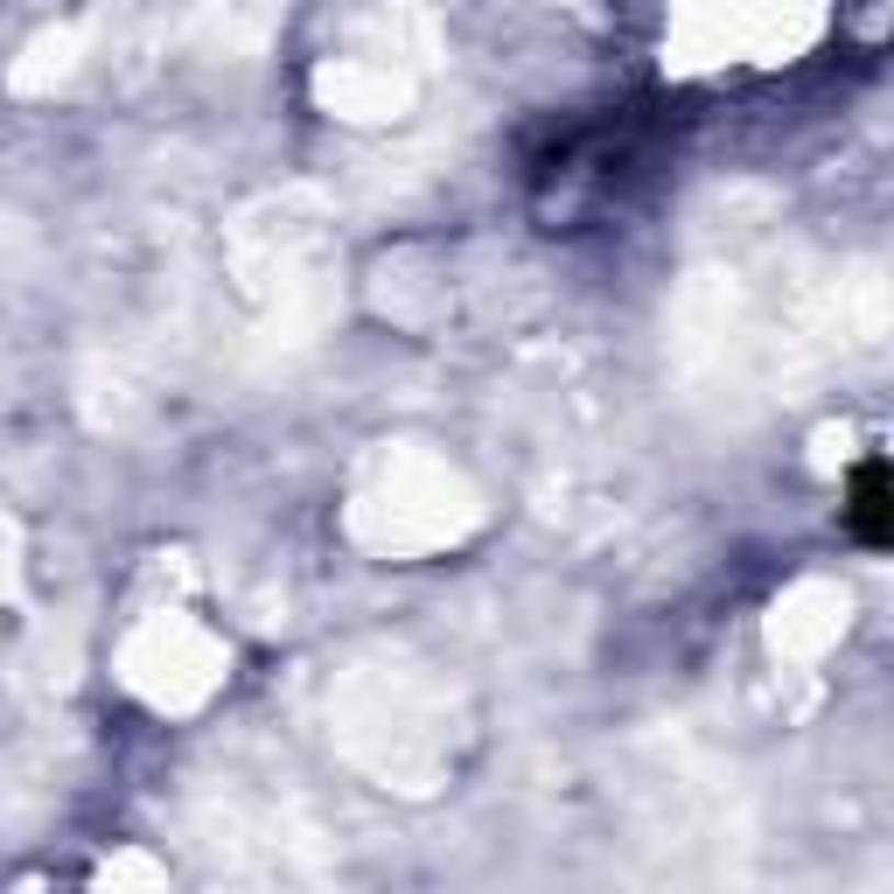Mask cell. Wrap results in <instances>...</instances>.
Returning <instances> with one entry per match:
<instances>
[{"instance_id": "1", "label": "cell", "mask_w": 894, "mask_h": 894, "mask_svg": "<svg viewBox=\"0 0 894 894\" xmlns=\"http://www.w3.org/2000/svg\"><path fill=\"white\" fill-rule=\"evenodd\" d=\"M860 524H867V545L887 539V524H881V468L860 475Z\"/></svg>"}]
</instances>
